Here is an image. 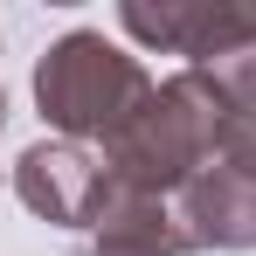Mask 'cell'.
<instances>
[{
  "label": "cell",
  "mask_w": 256,
  "mask_h": 256,
  "mask_svg": "<svg viewBox=\"0 0 256 256\" xmlns=\"http://www.w3.org/2000/svg\"><path fill=\"white\" fill-rule=\"evenodd\" d=\"M152 76L132 62L125 48H111L104 35H62V42L42 56V70H35V97H42V118L56 132H70V138H118V132L146 111V97H152Z\"/></svg>",
  "instance_id": "obj_1"
},
{
  "label": "cell",
  "mask_w": 256,
  "mask_h": 256,
  "mask_svg": "<svg viewBox=\"0 0 256 256\" xmlns=\"http://www.w3.org/2000/svg\"><path fill=\"white\" fill-rule=\"evenodd\" d=\"M187 242H222V250H250L256 242V118H236L228 138L214 146V160L187 187Z\"/></svg>",
  "instance_id": "obj_2"
},
{
  "label": "cell",
  "mask_w": 256,
  "mask_h": 256,
  "mask_svg": "<svg viewBox=\"0 0 256 256\" xmlns=\"http://www.w3.org/2000/svg\"><path fill=\"white\" fill-rule=\"evenodd\" d=\"M21 201L48 222H70V228H97L104 208L118 201V180L111 166H97L76 146H35L21 160Z\"/></svg>",
  "instance_id": "obj_3"
},
{
  "label": "cell",
  "mask_w": 256,
  "mask_h": 256,
  "mask_svg": "<svg viewBox=\"0 0 256 256\" xmlns=\"http://www.w3.org/2000/svg\"><path fill=\"white\" fill-rule=\"evenodd\" d=\"M138 42H160L173 56H194V62H222L236 48H256V14L250 7H118Z\"/></svg>",
  "instance_id": "obj_4"
},
{
  "label": "cell",
  "mask_w": 256,
  "mask_h": 256,
  "mask_svg": "<svg viewBox=\"0 0 256 256\" xmlns=\"http://www.w3.org/2000/svg\"><path fill=\"white\" fill-rule=\"evenodd\" d=\"M180 242H187V236L166 222V208H160L152 194L118 187V201L97 222V250L90 256H180Z\"/></svg>",
  "instance_id": "obj_5"
}]
</instances>
